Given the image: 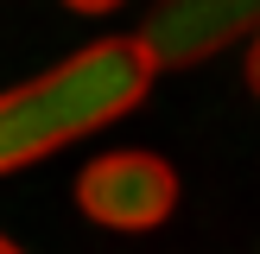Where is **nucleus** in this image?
I'll list each match as a JSON object with an SVG mask.
<instances>
[{"instance_id": "nucleus-3", "label": "nucleus", "mask_w": 260, "mask_h": 254, "mask_svg": "<svg viewBox=\"0 0 260 254\" xmlns=\"http://www.w3.org/2000/svg\"><path fill=\"white\" fill-rule=\"evenodd\" d=\"M254 25H260L254 0H165V7L146 13L134 45L146 57V70L159 76V70H184V64L216 57L235 38H254Z\"/></svg>"}, {"instance_id": "nucleus-5", "label": "nucleus", "mask_w": 260, "mask_h": 254, "mask_svg": "<svg viewBox=\"0 0 260 254\" xmlns=\"http://www.w3.org/2000/svg\"><path fill=\"white\" fill-rule=\"evenodd\" d=\"M0 254H19V248H13V241H7V235H0Z\"/></svg>"}, {"instance_id": "nucleus-1", "label": "nucleus", "mask_w": 260, "mask_h": 254, "mask_svg": "<svg viewBox=\"0 0 260 254\" xmlns=\"http://www.w3.org/2000/svg\"><path fill=\"white\" fill-rule=\"evenodd\" d=\"M146 89H152V70H146L134 38L83 45L57 70H45V76H32V83L0 96V172L38 165L45 152L70 146V140L102 134L127 108H140Z\"/></svg>"}, {"instance_id": "nucleus-4", "label": "nucleus", "mask_w": 260, "mask_h": 254, "mask_svg": "<svg viewBox=\"0 0 260 254\" xmlns=\"http://www.w3.org/2000/svg\"><path fill=\"white\" fill-rule=\"evenodd\" d=\"M248 89L260 96V25H254V38H248Z\"/></svg>"}, {"instance_id": "nucleus-2", "label": "nucleus", "mask_w": 260, "mask_h": 254, "mask_svg": "<svg viewBox=\"0 0 260 254\" xmlns=\"http://www.w3.org/2000/svg\"><path fill=\"white\" fill-rule=\"evenodd\" d=\"M76 203L102 229H159L178 210V172L159 152H102L76 172Z\"/></svg>"}]
</instances>
